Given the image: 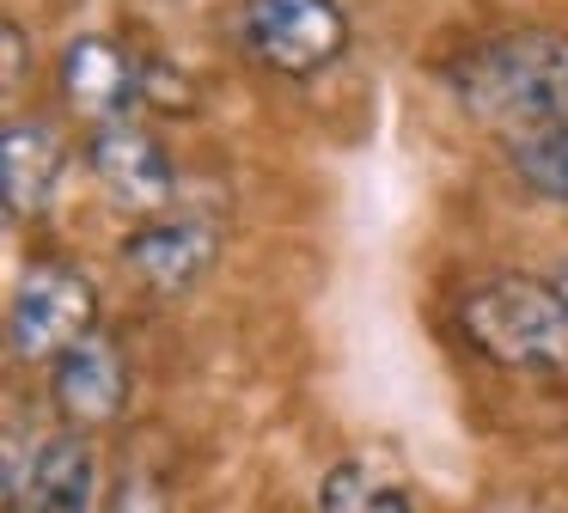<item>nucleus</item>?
Here are the masks:
<instances>
[{
  "mask_svg": "<svg viewBox=\"0 0 568 513\" xmlns=\"http://www.w3.org/2000/svg\"><path fill=\"white\" fill-rule=\"evenodd\" d=\"M453 92L470 117L514 134L568 129V37L514 31L470 49L453 68Z\"/></svg>",
  "mask_w": 568,
  "mask_h": 513,
  "instance_id": "nucleus-1",
  "label": "nucleus"
},
{
  "mask_svg": "<svg viewBox=\"0 0 568 513\" xmlns=\"http://www.w3.org/2000/svg\"><path fill=\"white\" fill-rule=\"evenodd\" d=\"M470 349L507 373H568V300L556 281L489 275L458 300Z\"/></svg>",
  "mask_w": 568,
  "mask_h": 513,
  "instance_id": "nucleus-2",
  "label": "nucleus"
},
{
  "mask_svg": "<svg viewBox=\"0 0 568 513\" xmlns=\"http://www.w3.org/2000/svg\"><path fill=\"white\" fill-rule=\"evenodd\" d=\"M245 49L287 80H312L348 49V12L336 0H245Z\"/></svg>",
  "mask_w": 568,
  "mask_h": 513,
  "instance_id": "nucleus-3",
  "label": "nucleus"
},
{
  "mask_svg": "<svg viewBox=\"0 0 568 513\" xmlns=\"http://www.w3.org/2000/svg\"><path fill=\"white\" fill-rule=\"evenodd\" d=\"M92 324H99L92 281L68 263H43L19 281L13 305H7V349H13V361H55L80 336H92Z\"/></svg>",
  "mask_w": 568,
  "mask_h": 513,
  "instance_id": "nucleus-4",
  "label": "nucleus"
},
{
  "mask_svg": "<svg viewBox=\"0 0 568 513\" xmlns=\"http://www.w3.org/2000/svg\"><path fill=\"white\" fill-rule=\"evenodd\" d=\"M92 507V452L80 434H50L26 452L7 434V513H87Z\"/></svg>",
  "mask_w": 568,
  "mask_h": 513,
  "instance_id": "nucleus-5",
  "label": "nucleus"
},
{
  "mask_svg": "<svg viewBox=\"0 0 568 513\" xmlns=\"http://www.w3.org/2000/svg\"><path fill=\"white\" fill-rule=\"evenodd\" d=\"M87 159H92V178L104 183V195L116 208H129V214H160L178 190V171L165 159V147L148 129H135L129 117L99 122L87 141Z\"/></svg>",
  "mask_w": 568,
  "mask_h": 513,
  "instance_id": "nucleus-6",
  "label": "nucleus"
},
{
  "mask_svg": "<svg viewBox=\"0 0 568 513\" xmlns=\"http://www.w3.org/2000/svg\"><path fill=\"white\" fill-rule=\"evenodd\" d=\"M50 398L55 410L68 415V428H104L123 415L129 403V366L116 354L111 336H80L74 349L55 354V373H50Z\"/></svg>",
  "mask_w": 568,
  "mask_h": 513,
  "instance_id": "nucleus-7",
  "label": "nucleus"
},
{
  "mask_svg": "<svg viewBox=\"0 0 568 513\" xmlns=\"http://www.w3.org/2000/svg\"><path fill=\"white\" fill-rule=\"evenodd\" d=\"M55 80H62V98L92 122H123L141 98V61L129 56L111 37H74L55 61Z\"/></svg>",
  "mask_w": 568,
  "mask_h": 513,
  "instance_id": "nucleus-8",
  "label": "nucleus"
},
{
  "mask_svg": "<svg viewBox=\"0 0 568 513\" xmlns=\"http://www.w3.org/2000/svg\"><path fill=\"white\" fill-rule=\"evenodd\" d=\"M62 134L38 117H19L7 122L0 134V190H7V214L26 220V214H43L55 195V178H62Z\"/></svg>",
  "mask_w": 568,
  "mask_h": 513,
  "instance_id": "nucleus-9",
  "label": "nucleus"
},
{
  "mask_svg": "<svg viewBox=\"0 0 568 513\" xmlns=\"http://www.w3.org/2000/svg\"><path fill=\"white\" fill-rule=\"evenodd\" d=\"M209 256H214V232L196 227V220H148L123 239V263L153 293H184L209 269Z\"/></svg>",
  "mask_w": 568,
  "mask_h": 513,
  "instance_id": "nucleus-10",
  "label": "nucleus"
},
{
  "mask_svg": "<svg viewBox=\"0 0 568 513\" xmlns=\"http://www.w3.org/2000/svg\"><path fill=\"white\" fill-rule=\"evenodd\" d=\"M318 513H409V495L397 476H385L379 464L348 459L318 483Z\"/></svg>",
  "mask_w": 568,
  "mask_h": 513,
  "instance_id": "nucleus-11",
  "label": "nucleus"
},
{
  "mask_svg": "<svg viewBox=\"0 0 568 513\" xmlns=\"http://www.w3.org/2000/svg\"><path fill=\"white\" fill-rule=\"evenodd\" d=\"M507 159H514V171L531 183V190H544L550 202L568 208V129L514 134V141H507Z\"/></svg>",
  "mask_w": 568,
  "mask_h": 513,
  "instance_id": "nucleus-12",
  "label": "nucleus"
},
{
  "mask_svg": "<svg viewBox=\"0 0 568 513\" xmlns=\"http://www.w3.org/2000/svg\"><path fill=\"white\" fill-rule=\"evenodd\" d=\"M111 513H165V495L153 489V476L141 471H123V483H116V501Z\"/></svg>",
  "mask_w": 568,
  "mask_h": 513,
  "instance_id": "nucleus-13",
  "label": "nucleus"
},
{
  "mask_svg": "<svg viewBox=\"0 0 568 513\" xmlns=\"http://www.w3.org/2000/svg\"><path fill=\"white\" fill-rule=\"evenodd\" d=\"M0 43H7V92L19 86V68H26V31H19L13 19H7V31H0Z\"/></svg>",
  "mask_w": 568,
  "mask_h": 513,
  "instance_id": "nucleus-14",
  "label": "nucleus"
},
{
  "mask_svg": "<svg viewBox=\"0 0 568 513\" xmlns=\"http://www.w3.org/2000/svg\"><path fill=\"white\" fill-rule=\"evenodd\" d=\"M556 288H562V300H568V263H562V269H556Z\"/></svg>",
  "mask_w": 568,
  "mask_h": 513,
  "instance_id": "nucleus-15",
  "label": "nucleus"
}]
</instances>
